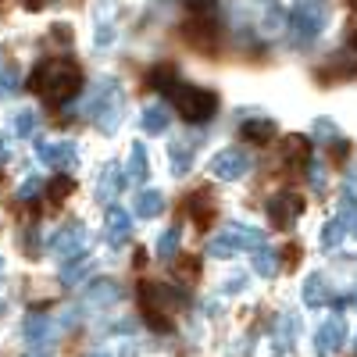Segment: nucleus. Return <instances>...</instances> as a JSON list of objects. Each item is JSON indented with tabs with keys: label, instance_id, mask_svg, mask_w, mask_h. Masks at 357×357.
Returning <instances> with one entry per match:
<instances>
[{
	"label": "nucleus",
	"instance_id": "72a5a7b5",
	"mask_svg": "<svg viewBox=\"0 0 357 357\" xmlns=\"http://www.w3.org/2000/svg\"><path fill=\"white\" fill-rule=\"evenodd\" d=\"M282 18H286V15L279 11V4H272V8H268V18H264V25H268V29H279V25H282Z\"/></svg>",
	"mask_w": 357,
	"mask_h": 357
},
{
	"label": "nucleus",
	"instance_id": "f3484780",
	"mask_svg": "<svg viewBox=\"0 0 357 357\" xmlns=\"http://www.w3.org/2000/svg\"><path fill=\"white\" fill-rule=\"evenodd\" d=\"M225 229L232 232V240H236V247H240V250L257 254L261 247H268V236H264L261 229H247V225H240V222H229Z\"/></svg>",
	"mask_w": 357,
	"mask_h": 357
},
{
	"label": "nucleus",
	"instance_id": "6ab92c4d",
	"mask_svg": "<svg viewBox=\"0 0 357 357\" xmlns=\"http://www.w3.org/2000/svg\"><path fill=\"white\" fill-rule=\"evenodd\" d=\"M301 301H304V307H321L325 301H329V289H325V275H321V272H311V275L304 279Z\"/></svg>",
	"mask_w": 357,
	"mask_h": 357
},
{
	"label": "nucleus",
	"instance_id": "393cba45",
	"mask_svg": "<svg viewBox=\"0 0 357 357\" xmlns=\"http://www.w3.org/2000/svg\"><path fill=\"white\" fill-rule=\"evenodd\" d=\"M168 161H172V172L175 175H190V168H193V151L186 143H172L168 146Z\"/></svg>",
	"mask_w": 357,
	"mask_h": 357
},
{
	"label": "nucleus",
	"instance_id": "f257e3e1",
	"mask_svg": "<svg viewBox=\"0 0 357 357\" xmlns=\"http://www.w3.org/2000/svg\"><path fill=\"white\" fill-rule=\"evenodd\" d=\"M79 82H82V72L79 65L65 61V57H54V61H40L36 72H33V89L50 100V104H65L79 93Z\"/></svg>",
	"mask_w": 357,
	"mask_h": 357
},
{
	"label": "nucleus",
	"instance_id": "58836bf2",
	"mask_svg": "<svg viewBox=\"0 0 357 357\" xmlns=\"http://www.w3.org/2000/svg\"><path fill=\"white\" fill-rule=\"evenodd\" d=\"M354 236H357V218H354Z\"/></svg>",
	"mask_w": 357,
	"mask_h": 357
},
{
	"label": "nucleus",
	"instance_id": "412c9836",
	"mask_svg": "<svg viewBox=\"0 0 357 357\" xmlns=\"http://www.w3.org/2000/svg\"><path fill=\"white\" fill-rule=\"evenodd\" d=\"M307 146H311V143H307L301 132L286 136V139H282V161H289V165H304V161H307V154H311Z\"/></svg>",
	"mask_w": 357,
	"mask_h": 357
},
{
	"label": "nucleus",
	"instance_id": "f8f14e48",
	"mask_svg": "<svg viewBox=\"0 0 357 357\" xmlns=\"http://www.w3.org/2000/svg\"><path fill=\"white\" fill-rule=\"evenodd\" d=\"M104 236H107L111 247H122L129 236H132V215L126 211V207L111 204L107 211H104Z\"/></svg>",
	"mask_w": 357,
	"mask_h": 357
},
{
	"label": "nucleus",
	"instance_id": "5701e85b",
	"mask_svg": "<svg viewBox=\"0 0 357 357\" xmlns=\"http://www.w3.org/2000/svg\"><path fill=\"white\" fill-rule=\"evenodd\" d=\"M243 136L250 143H268L275 139V122L272 118H250V122H243Z\"/></svg>",
	"mask_w": 357,
	"mask_h": 357
},
{
	"label": "nucleus",
	"instance_id": "37998d69",
	"mask_svg": "<svg viewBox=\"0 0 357 357\" xmlns=\"http://www.w3.org/2000/svg\"><path fill=\"white\" fill-rule=\"evenodd\" d=\"M0 65H4V57H0Z\"/></svg>",
	"mask_w": 357,
	"mask_h": 357
},
{
	"label": "nucleus",
	"instance_id": "a19ab883",
	"mask_svg": "<svg viewBox=\"0 0 357 357\" xmlns=\"http://www.w3.org/2000/svg\"><path fill=\"white\" fill-rule=\"evenodd\" d=\"M0 314H4V304H0Z\"/></svg>",
	"mask_w": 357,
	"mask_h": 357
},
{
	"label": "nucleus",
	"instance_id": "39448f33",
	"mask_svg": "<svg viewBox=\"0 0 357 357\" xmlns=\"http://www.w3.org/2000/svg\"><path fill=\"white\" fill-rule=\"evenodd\" d=\"M218 36V11L211 0H190V15H186V40L200 50H211Z\"/></svg>",
	"mask_w": 357,
	"mask_h": 357
},
{
	"label": "nucleus",
	"instance_id": "473e14b6",
	"mask_svg": "<svg viewBox=\"0 0 357 357\" xmlns=\"http://www.w3.org/2000/svg\"><path fill=\"white\" fill-rule=\"evenodd\" d=\"M72 186H75L72 178H57V183H50V186H47V197L57 204V200H65V197L72 193Z\"/></svg>",
	"mask_w": 357,
	"mask_h": 357
},
{
	"label": "nucleus",
	"instance_id": "c85d7f7f",
	"mask_svg": "<svg viewBox=\"0 0 357 357\" xmlns=\"http://www.w3.org/2000/svg\"><path fill=\"white\" fill-rule=\"evenodd\" d=\"M11 132L18 136V139H29V136H33L36 132V111H18L15 118H11Z\"/></svg>",
	"mask_w": 357,
	"mask_h": 357
},
{
	"label": "nucleus",
	"instance_id": "7ed1b4c3",
	"mask_svg": "<svg viewBox=\"0 0 357 357\" xmlns=\"http://www.w3.org/2000/svg\"><path fill=\"white\" fill-rule=\"evenodd\" d=\"M190 304V296L175 286H158V282H143L139 286V311L154 329H168V318L175 311H183Z\"/></svg>",
	"mask_w": 357,
	"mask_h": 357
},
{
	"label": "nucleus",
	"instance_id": "423d86ee",
	"mask_svg": "<svg viewBox=\"0 0 357 357\" xmlns=\"http://www.w3.org/2000/svg\"><path fill=\"white\" fill-rule=\"evenodd\" d=\"M301 215H304V197L296 190H282L268 200V218H272V225L282 229V232H289Z\"/></svg>",
	"mask_w": 357,
	"mask_h": 357
},
{
	"label": "nucleus",
	"instance_id": "ddd939ff",
	"mask_svg": "<svg viewBox=\"0 0 357 357\" xmlns=\"http://www.w3.org/2000/svg\"><path fill=\"white\" fill-rule=\"evenodd\" d=\"M118 301H122V286L114 279H93L86 286V304L89 307H111Z\"/></svg>",
	"mask_w": 357,
	"mask_h": 357
},
{
	"label": "nucleus",
	"instance_id": "4468645a",
	"mask_svg": "<svg viewBox=\"0 0 357 357\" xmlns=\"http://www.w3.org/2000/svg\"><path fill=\"white\" fill-rule=\"evenodd\" d=\"M139 126H143V132H151V136L168 132V126H172V111H168V104L151 100V104L139 111Z\"/></svg>",
	"mask_w": 357,
	"mask_h": 357
},
{
	"label": "nucleus",
	"instance_id": "6e6552de",
	"mask_svg": "<svg viewBox=\"0 0 357 357\" xmlns=\"http://www.w3.org/2000/svg\"><path fill=\"white\" fill-rule=\"evenodd\" d=\"M114 107H122V86H118V79H100L97 86H93V93L86 97V104H82V111L89 114V118H100L104 111H114Z\"/></svg>",
	"mask_w": 357,
	"mask_h": 357
},
{
	"label": "nucleus",
	"instance_id": "79ce46f5",
	"mask_svg": "<svg viewBox=\"0 0 357 357\" xmlns=\"http://www.w3.org/2000/svg\"><path fill=\"white\" fill-rule=\"evenodd\" d=\"M264 4H272V0H264Z\"/></svg>",
	"mask_w": 357,
	"mask_h": 357
},
{
	"label": "nucleus",
	"instance_id": "dca6fc26",
	"mask_svg": "<svg viewBox=\"0 0 357 357\" xmlns=\"http://www.w3.org/2000/svg\"><path fill=\"white\" fill-rule=\"evenodd\" d=\"M126 186H129V178H126V172L118 168L114 161H107V165H104V172H100V186H97L100 200H114V197L122 193Z\"/></svg>",
	"mask_w": 357,
	"mask_h": 357
},
{
	"label": "nucleus",
	"instance_id": "7c9ffc66",
	"mask_svg": "<svg viewBox=\"0 0 357 357\" xmlns=\"http://www.w3.org/2000/svg\"><path fill=\"white\" fill-rule=\"evenodd\" d=\"M47 190V178H40V175H29L25 183L18 186V200H33L36 193H43Z\"/></svg>",
	"mask_w": 357,
	"mask_h": 357
},
{
	"label": "nucleus",
	"instance_id": "cd10ccee",
	"mask_svg": "<svg viewBox=\"0 0 357 357\" xmlns=\"http://www.w3.org/2000/svg\"><path fill=\"white\" fill-rule=\"evenodd\" d=\"M178 243H183V232L178 229H165L161 236H158V243H154V250H158V257H175L178 254Z\"/></svg>",
	"mask_w": 357,
	"mask_h": 357
},
{
	"label": "nucleus",
	"instance_id": "9b49d317",
	"mask_svg": "<svg viewBox=\"0 0 357 357\" xmlns=\"http://www.w3.org/2000/svg\"><path fill=\"white\" fill-rule=\"evenodd\" d=\"M82 247H86V225L82 222H68L65 229H57L54 240H50V250L61 261H72L75 254H82Z\"/></svg>",
	"mask_w": 357,
	"mask_h": 357
},
{
	"label": "nucleus",
	"instance_id": "aec40b11",
	"mask_svg": "<svg viewBox=\"0 0 357 357\" xmlns=\"http://www.w3.org/2000/svg\"><path fill=\"white\" fill-rule=\"evenodd\" d=\"M165 211V193L161 190H143L136 197V215L139 218H158Z\"/></svg>",
	"mask_w": 357,
	"mask_h": 357
},
{
	"label": "nucleus",
	"instance_id": "c756f323",
	"mask_svg": "<svg viewBox=\"0 0 357 357\" xmlns=\"http://www.w3.org/2000/svg\"><path fill=\"white\" fill-rule=\"evenodd\" d=\"M18 89V68L15 65H0V100L11 97Z\"/></svg>",
	"mask_w": 357,
	"mask_h": 357
},
{
	"label": "nucleus",
	"instance_id": "e433bc0d",
	"mask_svg": "<svg viewBox=\"0 0 357 357\" xmlns=\"http://www.w3.org/2000/svg\"><path fill=\"white\" fill-rule=\"evenodd\" d=\"M243 286H247V275H236V279L225 282V293H236V289H243Z\"/></svg>",
	"mask_w": 357,
	"mask_h": 357
},
{
	"label": "nucleus",
	"instance_id": "ea45409f",
	"mask_svg": "<svg viewBox=\"0 0 357 357\" xmlns=\"http://www.w3.org/2000/svg\"><path fill=\"white\" fill-rule=\"evenodd\" d=\"M0 268H4V257H0Z\"/></svg>",
	"mask_w": 357,
	"mask_h": 357
},
{
	"label": "nucleus",
	"instance_id": "f704fd0d",
	"mask_svg": "<svg viewBox=\"0 0 357 357\" xmlns=\"http://www.w3.org/2000/svg\"><path fill=\"white\" fill-rule=\"evenodd\" d=\"M36 236H40V232H33V229H29V232H25V240H22V247H25V254H40V240H36Z\"/></svg>",
	"mask_w": 357,
	"mask_h": 357
},
{
	"label": "nucleus",
	"instance_id": "a878e982",
	"mask_svg": "<svg viewBox=\"0 0 357 357\" xmlns=\"http://www.w3.org/2000/svg\"><path fill=\"white\" fill-rule=\"evenodd\" d=\"M207 254H211V257H236V254H240V247H236V240H232V232L229 229H222V232H215V240L211 243H207Z\"/></svg>",
	"mask_w": 357,
	"mask_h": 357
},
{
	"label": "nucleus",
	"instance_id": "20e7f679",
	"mask_svg": "<svg viewBox=\"0 0 357 357\" xmlns=\"http://www.w3.org/2000/svg\"><path fill=\"white\" fill-rule=\"evenodd\" d=\"M172 100L178 107V114L186 118V122H211L215 111H218V97L211 93V89L204 86H190V82H175L172 89Z\"/></svg>",
	"mask_w": 357,
	"mask_h": 357
},
{
	"label": "nucleus",
	"instance_id": "0eeeda50",
	"mask_svg": "<svg viewBox=\"0 0 357 357\" xmlns=\"http://www.w3.org/2000/svg\"><path fill=\"white\" fill-rule=\"evenodd\" d=\"M250 154L240 151V146H225V151H218L211 158V175L222 178V183H236V178H243L250 172Z\"/></svg>",
	"mask_w": 357,
	"mask_h": 357
},
{
	"label": "nucleus",
	"instance_id": "9d476101",
	"mask_svg": "<svg viewBox=\"0 0 357 357\" xmlns=\"http://www.w3.org/2000/svg\"><path fill=\"white\" fill-rule=\"evenodd\" d=\"M343 343H347V318H343V314L325 318V321L318 325V333H314V354L329 357V354H336Z\"/></svg>",
	"mask_w": 357,
	"mask_h": 357
},
{
	"label": "nucleus",
	"instance_id": "1a4fd4ad",
	"mask_svg": "<svg viewBox=\"0 0 357 357\" xmlns=\"http://www.w3.org/2000/svg\"><path fill=\"white\" fill-rule=\"evenodd\" d=\"M36 158H40L47 168L68 172V168H75V161H79V146H75L72 139H43V143L36 146Z\"/></svg>",
	"mask_w": 357,
	"mask_h": 357
},
{
	"label": "nucleus",
	"instance_id": "bb28decb",
	"mask_svg": "<svg viewBox=\"0 0 357 357\" xmlns=\"http://www.w3.org/2000/svg\"><path fill=\"white\" fill-rule=\"evenodd\" d=\"M343 236H347V222L343 218H329L321 225V247L325 250H336L343 243Z\"/></svg>",
	"mask_w": 357,
	"mask_h": 357
},
{
	"label": "nucleus",
	"instance_id": "f03ea898",
	"mask_svg": "<svg viewBox=\"0 0 357 357\" xmlns=\"http://www.w3.org/2000/svg\"><path fill=\"white\" fill-rule=\"evenodd\" d=\"M325 25H329V0H296V8L289 11V43L296 50L311 47Z\"/></svg>",
	"mask_w": 357,
	"mask_h": 357
},
{
	"label": "nucleus",
	"instance_id": "2eb2a0df",
	"mask_svg": "<svg viewBox=\"0 0 357 357\" xmlns=\"http://www.w3.org/2000/svg\"><path fill=\"white\" fill-rule=\"evenodd\" d=\"M22 336H25L29 347H47L50 336H54V321L47 314H29L25 325H22Z\"/></svg>",
	"mask_w": 357,
	"mask_h": 357
},
{
	"label": "nucleus",
	"instance_id": "c9c22d12",
	"mask_svg": "<svg viewBox=\"0 0 357 357\" xmlns=\"http://www.w3.org/2000/svg\"><path fill=\"white\" fill-rule=\"evenodd\" d=\"M111 40H114V29H111V25H100V29H97V47H107Z\"/></svg>",
	"mask_w": 357,
	"mask_h": 357
},
{
	"label": "nucleus",
	"instance_id": "b1692460",
	"mask_svg": "<svg viewBox=\"0 0 357 357\" xmlns=\"http://www.w3.org/2000/svg\"><path fill=\"white\" fill-rule=\"evenodd\" d=\"M254 272H257L261 279H275V272H279V254H275L272 247H261V250L254 254Z\"/></svg>",
	"mask_w": 357,
	"mask_h": 357
},
{
	"label": "nucleus",
	"instance_id": "4be33fe9",
	"mask_svg": "<svg viewBox=\"0 0 357 357\" xmlns=\"http://www.w3.org/2000/svg\"><path fill=\"white\" fill-rule=\"evenodd\" d=\"M89 272H93V257H72V261L61 268V282H65V286H79Z\"/></svg>",
	"mask_w": 357,
	"mask_h": 357
},
{
	"label": "nucleus",
	"instance_id": "a211bd4d",
	"mask_svg": "<svg viewBox=\"0 0 357 357\" xmlns=\"http://www.w3.org/2000/svg\"><path fill=\"white\" fill-rule=\"evenodd\" d=\"M129 183L143 186L146 178H151V158H146V146L143 143H132L129 146V172H126Z\"/></svg>",
	"mask_w": 357,
	"mask_h": 357
},
{
	"label": "nucleus",
	"instance_id": "4c0bfd02",
	"mask_svg": "<svg viewBox=\"0 0 357 357\" xmlns=\"http://www.w3.org/2000/svg\"><path fill=\"white\" fill-rule=\"evenodd\" d=\"M8 158H11V151H8V136L0 132V165H8Z\"/></svg>",
	"mask_w": 357,
	"mask_h": 357
},
{
	"label": "nucleus",
	"instance_id": "2f4dec72",
	"mask_svg": "<svg viewBox=\"0 0 357 357\" xmlns=\"http://www.w3.org/2000/svg\"><path fill=\"white\" fill-rule=\"evenodd\" d=\"M336 136H340V129H336L333 118H314V139H321V143H333Z\"/></svg>",
	"mask_w": 357,
	"mask_h": 357
}]
</instances>
